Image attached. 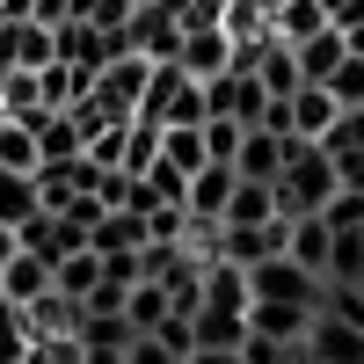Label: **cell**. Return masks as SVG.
<instances>
[{
    "label": "cell",
    "mask_w": 364,
    "mask_h": 364,
    "mask_svg": "<svg viewBox=\"0 0 364 364\" xmlns=\"http://www.w3.org/2000/svg\"><path fill=\"white\" fill-rule=\"evenodd\" d=\"M314 29H328L321 0H284V8H269V37H277V44H306Z\"/></svg>",
    "instance_id": "cell-17"
},
{
    "label": "cell",
    "mask_w": 364,
    "mask_h": 364,
    "mask_svg": "<svg viewBox=\"0 0 364 364\" xmlns=\"http://www.w3.org/2000/svg\"><path fill=\"white\" fill-rule=\"evenodd\" d=\"M314 328V306H284V299H248V336H269V343H291Z\"/></svg>",
    "instance_id": "cell-8"
},
{
    "label": "cell",
    "mask_w": 364,
    "mask_h": 364,
    "mask_svg": "<svg viewBox=\"0 0 364 364\" xmlns=\"http://www.w3.org/2000/svg\"><path fill=\"white\" fill-rule=\"evenodd\" d=\"M29 211H44V204H37V182L15 175V168H0V226H22Z\"/></svg>",
    "instance_id": "cell-22"
},
{
    "label": "cell",
    "mask_w": 364,
    "mask_h": 364,
    "mask_svg": "<svg viewBox=\"0 0 364 364\" xmlns=\"http://www.w3.org/2000/svg\"><path fill=\"white\" fill-rule=\"evenodd\" d=\"M124 364H182V357H175L161 336H132V343H124Z\"/></svg>",
    "instance_id": "cell-27"
},
{
    "label": "cell",
    "mask_w": 364,
    "mask_h": 364,
    "mask_svg": "<svg viewBox=\"0 0 364 364\" xmlns=\"http://www.w3.org/2000/svg\"><path fill=\"white\" fill-rule=\"evenodd\" d=\"M226 168H233L240 182H277V168H284V139H277V132H262V124H248Z\"/></svg>",
    "instance_id": "cell-7"
},
{
    "label": "cell",
    "mask_w": 364,
    "mask_h": 364,
    "mask_svg": "<svg viewBox=\"0 0 364 364\" xmlns=\"http://www.w3.org/2000/svg\"><path fill=\"white\" fill-rule=\"evenodd\" d=\"M102 284V255L95 248H73V255H58V269H51V291L58 299H73V306H87V291Z\"/></svg>",
    "instance_id": "cell-14"
},
{
    "label": "cell",
    "mask_w": 364,
    "mask_h": 364,
    "mask_svg": "<svg viewBox=\"0 0 364 364\" xmlns=\"http://www.w3.org/2000/svg\"><path fill=\"white\" fill-rule=\"evenodd\" d=\"M357 291H364V284H357Z\"/></svg>",
    "instance_id": "cell-34"
},
{
    "label": "cell",
    "mask_w": 364,
    "mask_h": 364,
    "mask_svg": "<svg viewBox=\"0 0 364 364\" xmlns=\"http://www.w3.org/2000/svg\"><path fill=\"white\" fill-rule=\"evenodd\" d=\"M139 124H204V80H190L175 58L154 66L139 95Z\"/></svg>",
    "instance_id": "cell-2"
},
{
    "label": "cell",
    "mask_w": 364,
    "mask_h": 364,
    "mask_svg": "<svg viewBox=\"0 0 364 364\" xmlns=\"http://www.w3.org/2000/svg\"><path fill=\"white\" fill-rule=\"evenodd\" d=\"M182 364H240V350H190Z\"/></svg>",
    "instance_id": "cell-31"
},
{
    "label": "cell",
    "mask_w": 364,
    "mask_h": 364,
    "mask_svg": "<svg viewBox=\"0 0 364 364\" xmlns=\"http://www.w3.org/2000/svg\"><path fill=\"white\" fill-rule=\"evenodd\" d=\"M87 248L95 255H117V248H146V211H102L87 226Z\"/></svg>",
    "instance_id": "cell-16"
},
{
    "label": "cell",
    "mask_w": 364,
    "mask_h": 364,
    "mask_svg": "<svg viewBox=\"0 0 364 364\" xmlns=\"http://www.w3.org/2000/svg\"><path fill=\"white\" fill-rule=\"evenodd\" d=\"M299 357L306 364H364V328H343V321L314 314V328L299 336Z\"/></svg>",
    "instance_id": "cell-4"
},
{
    "label": "cell",
    "mask_w": 364,
    "mask_h": 364,
    "mask_svg": "<svg viewBox=\"0 0 364 364\" xmlns=\"http://www.w3.org/2000/svg\"><path fill=\"white\" fill-rule=\"evenodd\" d=\"M321 277H328V284H364V233H357V226L328 240V269H321Z\"/></svg>",
    "instance_id": "cell-19"
},
{
    "label": "cell",
    "mask_w": 364,
    "mask_h": 364,
    "mask_svg": "<svg viewBox=\"0 0 364 364\" xmlns=\"http://www.w3.org/2000/svg\"><path fill=\"white\" fill-rule=\"evenodd\" d=\"M269 190H277V211H284V219L321 211L328 197H336V161H328L314 139H284V168H277Z\"/></svg>",
    "instance_id": "cell-1"
},
{
    "label": "cell",
    "mask_w": 364,
    "mask_h": 364,
    "mask_svg": "<svg viewBox=\"0 0 364 364\" xmlns=\"http://www.w3.org/2000/svg\"><path fill=\"white\" fill-rule=\"evenodd\" d=\"M22 364H80V336H37Z\"/></svg>",
    "instance_id": "cell-25"
},
{
    "label": "cell",
    "mask_w": 364,
    "mask_h": 364,
    "mask_svg": "<svg viewBox=\"0 0 364 364\" xmlns=\"http://www.w3.org/2000/svg\"><path fill=\"white\" fill-rule=\"evenodd\" d=\"M80 364H124V350H109V343H80Z\"/></svg>",
    "instance_id": "cell-29"
},
{
    "label": "cell",
    "mask_w": 364,
    "mask_h": 364,
    "mask_svg": "<svg viewBox=\"0 0 364 364\" xmlns=\"http://www.w3.org/2000/svg\"><path fill=\"white\" fill-rule=\"evenodd\" d=\"M343 51H350V37H343L336 22H328V29H314L306 44H291V58H299V80H314V87H321L328 73L343 66Z\"/></svg>",
    "instance_id": "cell-12"
},
{
    "label": "cell",
    "mask_w": 364,
    "mask_h": 364,
    "mask_svg": "<svg viewBox=\"0 0 364 364\" xmlns=\"http://www.w3.org/2000/svg\"><path fill=\"white\" fill-rule=\"evenodd\" d=\"M117 314H124L139 336H146V328H161V321H168V291H161L154 277H139V284L124 291V306H117Z\"/></svg>",
    "instance_id": "cell-20"
},
{
    "label": "cell",
    "mask_w": 364,
    "mask_h": 364,
    "mask_svg": "<svg viewBox=\"0 0 364 364\" xmlns=\"http://www.w3.org/2000/svg\"><path fill=\"white\" fill-rule=\"evenodd\" d=\"M284 124H291V139H321L328 124H336V95H328V87H291L284 95Z\"/></svg>",
    "instance_id": "cell-10"
},
{
    "label": "cell",
    "mask_w": 364,
    "mask_h": 364,
    "mask_svg": "<svg viewBox=\"0 0 364 364\" xmlns=\"http://www.w3.org/2000/svg\"><path fill=\"white\" fill-rule=\"evenodd\" d=\"M0 168H15V175L37 168V132H29V117H0Z\"/></svg>",
    "instance_id": "cell-21"
},
{
    "label": "cell",
    "mask_w": 364,
    "mask_h": 364,
    "mask_svg": "<svg viewBox=\"0 0 364 364\" xmlns=\"http://www.w3.org/2000/svg\"><path fill=\"white\" fill-rule=\"evenodd\" d=\"M51 291V262H37V255H8L0 262V299H8V306H37V299Z\"/></svg>",
    "instance_id": "cell-11"
},
{
    "label": "cell",
    "mask_w": 364,
    "mask_h": 364,
    "mask_svg": "<svg viewBox=\"0 0 364 364\" xmlns=\"http://www.w3.org/2000/svg\"><path fill=\"white\" fill-rule=\"evenodd\" d=\"M197 306H219V314H248V277H240L233 262L204 255V291H197Z\"/></svg>",
    "instance_id": "cell-13"
},
{
    "label": "cell",
    "mask_w": 364,
    "mask_h": 364,
    "mask_svg": "<svg viewBox=\"0 0 364 364\" xmlns=\"http://www.w3.org/2000/svg\"><path fill=\"white\" fill-rule=\"evenodd\" d=\"M357 233H364V226H357Z\"/></svg>",
    "instance_id": "cell-33"
},
{
    "label": "cell",
    "mask_w": 364,
    "mask_h": 364,
    "mask_svg": "<svg viewBox=\"0 0 364 364\" xmlns=\"http://www.w3.org/2000/svg\"><path fill=\"white\" fill-rule=\"evenodd\" d=\"M321 219H328V233H350V226H364V190H336L321 204Z\"/></svg>",
    "instance_id": "cell-24"
},
{
    "label": "cell",
    "mask_w": 364,
    "mask_h": 364,
    "mask_svg": "<svg viewBox=\"0 0 364 364\" xmlns=\"http://www.w3.org/2000/svg\"><path fill=\"white\" fill-rule=\"evenodd\" d=\"M161 161L175 175H197L211 154H204V124H161Z\"/></svg>",
    "instance_id": "cell-18"
},
{
    "label": "cell",
    "mask_w": 364,
    "mask_h": 364,
    "mask_svg": "<svg viewBox=\"0 0 364 364\" xmlns=\"http://www.w3.org/2000/svg\"><path fill=\"white\" fill-rule=\"evenodd\" d=\"M269 219H277V190H269V182H233L219 226H269Z\"/></svg>",
    "instance_id": "cell-15"
},
{
    "label": "cell",
    "mask_w": 364,
    "mask_h": 364,
    "mask_svg": "<svg viewBox=\"0 0 364 364\" xmlns=\"http://www.w3.org/2000/svg\"><path fill=\"white\" fill-rule=\"evenodd\" d=\"M233 182H240V175H233L226 161H204L190 182H182V211H190L197 226H219V211H226V197H233Z\"/></svg>",
    "instance_id": "cell-5"
},
{
    "label": "cell",
    "mask_w": 364,
    "mask_h": 364,
    "mask_svg": "<svg viewBox=\"0 0 364 364\" xmlns=\"http://www.w3.org/2000/svg\"><path fill=\"white\" fill-rule=\"evenodd\" d=\"M328 95H336V109H364V51H343V66L321 80Z\"/></svg>",
    "instance_id": "cell-23"
},
{
    "label": "cell",
    "mask_w": 364,
    "mask_h": 364,
    "mask_svg": "<svg viewBox=\"0 0 364 364\" xmlns=\"http://www.w3.org/2000/svg\"><path fill=\"white\" fill-rule=\"evenodd\" d=\"M240 277H248V299H284V306H314V314H321V291H328V277L299 269L291 255H262V262L240 269Z\"/></svg>",
    "instance_id": "cell-3"
},
{
    "label": "cell",
    "mask_w": 364,
    "mask_h": 364,
    "mask_svg": "<svg viewBox=\"0 0 364 364\" xmlns=\"http://www.w3.org/2000/svg\"><path fill=\"white\" fill-rule=\"evenodd\" d=\"M240 132H248V124H233V117H204V154H211V161H233Z\"/></svg>",
    "instance_id": "cell-26"
},
{
    "label": "cell",
    "mask_w": 364,
    "mask_h": 364,
    "mask_svg": "<svg viewBox=\"0 0 364 364\" xmlns=\"http://www.w3.org/2000/svg\"><path fill=\"white\" fill-rule=\"evenodd\" d=\"M328 240H336V233H328L321 211H299V219H284V255H291L299 269H314V277L328 269Z\"/></svg>",
    "instance_id": "cell-9"
},
{
    "label": "cell",
    "mask_w": 364,
    "mask_h": 364,
    "mask_svg": "<svg viewBox=\"0 0 364 364\" xmlns=\"http://www.w3.org/2000/svg\"><path fill=\"white\" fill-rule=\"evenodd\" d=\"M29 357V336H0V364H22Z\"/></svg>",
    "instance_id": "cell-30"
},
{
    "label": "cell",
    "mask_w": 364,
    "mask_h": 364,
    "mask_svg": "<svg viewBox=\"0 0 364 364\" xmlns=\"http://www.w3.org/2000/svg\"><path fill=\"white\" fill-rule=\"evenodd\" d=\"M29 22H44V29H58V22H73V0H37V8H29Z\"/></svg>",
    "instance_id": "cell-28"
},
{
    "label": "cell",
    "mask_w": 364,
    "mask_h": 364,
    "mask_svg": "<svg viewBox=\"0 0 364 364\" xmlns=\"http://www.w3.org/2000/svg\"><path fill=\"white\" fill-rule=\"evenodd\" d=\"M262 8H284V0H262Z\"/></svg>",
    "instance_id": "cell-32"
},
{
    "label": "cell",
    "mask_w": 364,
    "mask_h": 364,
    "mask_svg": "<svg viewBox=\"0 0 364 364\" xmlns=\"http://www.w3.org/2000/svg\"><path fill=\"white\" fill-rule=\"evenodd\" d=\"M175 66L190 73V80H211V73H226L233 66V37L219 22L211 29H182V44H175Z\"/></svg>",
    "instance_id": "cell-6"
}]
</instances>
